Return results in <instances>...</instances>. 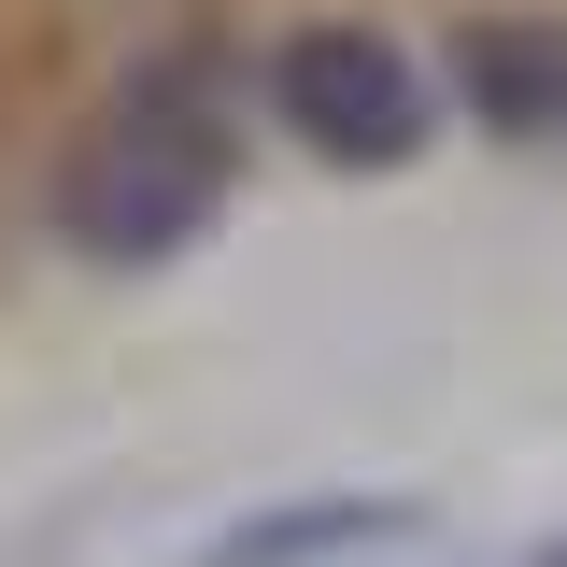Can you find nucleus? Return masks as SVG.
<instances>
[{
  "instance_id": "nucleus-5",
  "label": "nucleus",
  "mask_w": 567,
  "mask_h": 567,
  "mask_svg": "<svg viewBox=\"0 0 567 567\" xmlns=\"http://www.w3.org/2000/svg\"><path fill=\"white\" fill-rule=\"evenodd\" d=\"M496 567H567V525H539V539H525V554H496Z\"/></svg>"
},
{
  "instance_id": "nucleus-4",
  "label": "nucleus",
  "mask_w": 567,
  "mask_h": 567,
  "mask_svg": "<svg viewBox=\"0 0 567 567\" xmlns=\"http://www.w3.org/2000/svg\"><path fill=\"white\" fill-rule=\"evenodd\" d=\"M412 525H425V496H398V483H312V496L227 511L199 554H171V567H354V554H398Z\"/></svg>"
},
{
  "instance_id": "nucleus-1",
  "label": "nucleus",
  "mask_w": 567,
  "mask_h": 567,
  "mask_svg": "<svg viewBox=\"0 0 567 567\" xmlns=\"http://www.w3.org/2000/svg\"><path fill=\"white\" fill-rule=\"evenodd\" d=\"M241 100H256V58H227L213 29H156L71 114L58 171H43L58 256L100 284H142L171 256H199L227 227V199H241Z\"/></svg>"
},
{
  "instance_id": "nucleus-3",
  "label": "nucleus",
  "mask_w": 567,
  "mask_h": 567,
  "mask_svg": "<svg viewBox=\"0 0 567 567\" xmlns=\"http://www.w3.org/2000/svg\"><path fill=\"white\" fill-rule=\"evenodd\" d=\"M440 114L483 128L496 156H567V14L554 0H468L425 29Z\"/></svg>"
},
{
  "instance_id": "nucleus-2",
  "label": "nucleus",
  "mask_w": 567,
  "mask_h": 567,
  "mask_svg": "<svg viewBox=\"0 0 567 567\" xmlns=\"http://www.w3.org/2000/svg\"><path fill=\"white\" fill-rule=\"evenodd\" d=\"M256 114L312 171H341V185H398V171H425V142L454 128L425 43L383 29V14H284V29H256Z\"/></svg>"
}]
</instances>
